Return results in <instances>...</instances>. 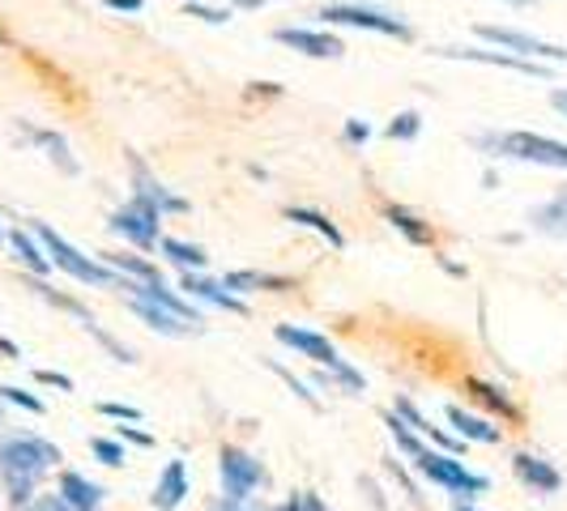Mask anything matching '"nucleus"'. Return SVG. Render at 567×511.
I'll list each match as a JSON object with an SVG mask.
<instances>
[{
    "label": "nucleus",
    "instance_id": "f257e3e1",
    "mask_svg": "<svg viewBox=\"0 0 567 511\" xmlns=\"http://www.w3.org/2000/svg\"><path fill=\"white\" fill-rule=\"evenodd\" d=\"M60 452L52 439L30 435V430H9L0 435V499L9 511H27L39 494V482L60 469Z\"/></svg>",
    "mask_w": 567,
    "mask_h": 511
},
{
    "label": "nucleus",
    "instance_id": "f03ea898",
    "mask_svg": "<svg viewBox=\"0 0 567 511\" xmlns=\"http://www.w3.org/2000/svg\"><path fill=\"white\" fill-rule=\"evenodd\" d=\"M30 234L43 243V252H48V260H52V269H60V273H69L78 285H94V290H120L124 285V278L115 273V269H107L99 255H85L82 248H73L60 230H52L48 222H30Z\"/></svg>",
    "mask_w": 567,
    "mask_h": 511
},
{
    "label": "nucleus",
    "instance_id": "7ed1b4c3",
    "mask_svg": "<svg viewBox=\"0 0 567 511\" xmlns=\"http://www.w3.org/2000/svg\"><path fill=\"white\" fill-rule=\"evenodd\" d=\"M474 145L491 158H512V163H534V167L567 170V142L542 137L529 128H512V133H478Z\"/></svg>",
    "mask_w": 567,
    "mask_h": 511
},
{
    "label": "nucleus",
    "instance_id": "20e7f679",
    "mask_svg": "<svg viewBox=\"0 0 567 511\" xmlns=\"http://www.w3.org/2000/svg\"><path fill=\"white\" fill-rule=\"evenodd\" d=\"M410 469H414L423 482L449 490L453 499H478V494L491 490V482H486L483 473L465 469V460H461V456H449V452H440V448H423V456H414V460H410Z\"/></svg>",
    "mask_w": 567,
    "mask_h": 511
},
{
    "label": "nucleus",
    "instance_id": "39448f33",
    "mask_svg": "<svg viewBox=\"0 0 567 511\" xmlns=\"http://www.w3.org/2000/svg\"><path fill=\"white\" fill-rule=\"evenodd\" d=\"M316 18H324L329 27H350V30H371V34H384V39H398V43H414V27L389 13V9H375V4H320Z\"/></svg>",
    "mask_w": 567,
    "mask_h": 511
},
{
    "label": "nucleus",
    "instance_id": "423d86ee",
    "mask_svg": "<svg viewBox=\"0 0 567 511\" xmlns=\"http://www.w3.org/2000/svg\"><path fill=\"white\" fill-rule=\"evenodd\" d=\"M163 213L158 209H150L145 200L137 197H128L120 209H115L112 218H107V230L112 234H120L133 252H142V255H158V243H163Z\"/></svg>",
    "mask_w": 567,
    "mask_h": 511
},
{
    "label": "nucleus",
    "instance_id": "0eeeda50",
    "mask_svg": "<svg viewBox=\"0 0 567 511\" xmlns=\"http://www.w3.org/2000/svg\"><path fill=\"white\" fill-rule=\"evenodd\" d=\"M218 478H223V499H235V503H252L256 490L274 482L269 469L248 448H235V444H223L218 452Z\"/></svg>",
    "mask_w": 567,
    "mask_h": 511
},
{
    "label": "nucleus",
    "instance_id": "6e6552de",
    "mask_svg": "<svg viewBox=\"0 0 567 511\" xmlns=\"http://www.w3.org/2000/svg\"><path fill=\"white\" fill-rule=\"evenodd\" d=\"M435 56L444 60H474V64H491V69H512V73H520V77H538V82H555V73L538 64V60H525V56H512V52H499V48H478V43H470V48H431Z\"/></svg>",
    "mask_w": 567,
    "mask_h": 511
},
{
    "label": "nucleus",
    "instance_id": "1a4fd4ad",
    "mask_svg": "<svg viewBox=\"0 0 567 511\" xmlns=\"http://www.w3.org/2000/svg\"><path fill=\"white\" fill-rule=\"evenodd\" d=\"M274 337H278V345L295 350L299 358H308V363H316V367H324V371L346 367V358L338 354V345L324 337V333H316V328H303V324H278Z\"/></svg>",
    "mask_w": 567,
    "mask_h": 511
},
{
    "label": "nucleus",
    "instance_id": "9d476101",
    "mask_svg": "<svg viewBox=\"0 0 567 511\" xmlns=\"http://www.w3.org/2000/svg\"><path fill=\"white\" fill-rule=\"evenodd\" d=\"M128 167H133V197L145 200L150 209H158L163 218H184L193 205L179 197V192H171L167 184L154 175V170L145 167V158L142 154H128Z\"/></svg>",
    "mask_w": 567,
    "mask_h": 511
},
{
    "label": "nucleus",
    "instance_id": "9b49d317",
    "mask_svg": "<svg viewBox=\"0 0 567 511\" xmlns=\"http://www.w3.org/2000/svg\"><path fill=\"white\" fill-rule=\"evenodd\" d=\"M274 43H282L290 52L308 60H341L346 56V43H341L333 30H312V27H278L274 30Z\"/></svg>",
    "mask_w": 567,
    "mask_h": 511
},
{
    "label": "nucleus",
    "instance_id": "f8f14e48",
    "mask_svg": "<svg viewBox=\"0 0 567 511\" xmlns=\"http://www.w3.org/2000/svg\"><path fill=\"white\" fill-rule=\"evenodd\" d=\"M120 290H124L128 299H145V303H154V307H163V312L179 315V320H188V324H200V328H205L200 307L193 303V299H184L179 285H171L167 278H163V282H124Z\"/></svg>",
    "mask_w": 567,
    "mask_h": 511
},
{
    "label": "nucleus",
    "instance_id": "ddd939ff",
    "mask_svg": "<svg viewBox=\"0 0 567 511\" xmlns=\"http://www.w3.org/2000/svg\"><path fill=\"white\" fill-rule=\"evenodd\" d=\"M465 397L474 400L478 409H486V418H495V423L504 426H520L525 423V409L512 400V393L504 384H495V379H478V375H470L465 379Z\"/></svg>",
    "mask_w": 567,
    "mask_h": 511
},
{
    "label": "nucleus",
    "instance_id": "4468645a",
    "mask_svg": "<svg viewBox=\"0 0 567 511\" xmlns=\"http://www.w3.org/2000/svg\"><path fill=\"white\" fill-rule=\"evenodd\" d=\"M179 294L200 303V307H218V312H227V315H248V303H244V299H235L227 285L205 278V273H179Z\"/></svg>",
    "mask_w": 567,
    "mask_h": 511
},
{
    "label": "nucleus",
    "instance_id": "2eb2a0df",
    "mask_svg": "<svg viewBox=\"0 0 567 511\" xmlns=\"http://www.w3.org/2000/svg\"><path fill=\"white\" fill-rule=\"evenodd\" d=\"M512 478L525 486L529 494H559L564 490V473L546 460V456H534V452H516L512 456Z\"/></svg>",
    "mask_w": 567,
    "mask_h": 511
},
{
    "label": "nucleus",
    "instance_id": "dca6fc26",
    "mask_svg": "<svg viewBox=\"0 0 567 511\" xmlns=\"http://www.w3.org/2000/svg\"><path fill=\"white\" fill-rule=\"evenodd\" d=\"M444 418H449L456 439H465V444H483V448L504 444V426L495 423V418H486V414H470V409H461V405H449Z\"/></svg>",
    "mask_w": 567,
    "mask_h": 511
},
{
    "label": "nucleus",
    "instance_id": "f3484780",
    "mask_svg": "<svg viewBox=\"0 0 567 511\" xmlns=\"http://www.w3.org/2000/svg\"><path fill=\"white\" fill-rule=\"evenodd\" d=\"M218 282L227 285L235 299H248V294H290L295 290V278H286V273H260V269H230Z\"/></svg>",
    "mask_w": 567,
    "mask_h": 511
},
{
    "label": "nucleus",
    "instance_id": "a211bd4d",
    "mask_svg": "<svg viewBox=\"0 0 567 511\" xmlns=\"http://www.w3.org/2000/svg\"><path fill=\"white\" fill-rule=\"evenodd\" d=\"M188 494H193L188 465H184V460H167V465H163V473H158V482H154V490H150V508L175 511Z\"/></svg>",
    "mask_w": 567,
    "mask_h": 511
},
{
    "label": "nucleus",
    "instance_id": "6ab92c4d",
    "mask_svg": "<svg viewBox=\"0 0 567 511\" xmlns=\"http://www.w3.org/2000/svg\"><path fill=\"white\" fill-rule=\"evenodd\" d=\"M56 494L73 511H99V508H103V494H107V490H103L99 482H90V478H85V473H78V469H60Z\"/></svg>",
    "mask_w": 567,
    "mask_h": 511
},
{
    "label": "nucleus",
    "instance_id": "aec40b11",
    "mask_svg": "<svg viewBox=\"0 0 567 511\" xmlns=\"http://www.w3.org/2000/svg\"><path fill=\"white\" fill-rule=\"evenodd\" d=\"M380 213H384V222L398 230L405 243H414V248H431V243H435V227H431L426 218H419L414 209L384 200V205H380Z\"/></svg>",
    "mask_w": 567,
    "mask_h": 511
},
{
    "label": "nucleus",
    "instance_id": "412c9836",
    "mask_svg": "<svg viewBox=\"0 0 567 511\" xmlns=\"http://www.w3.org/2000/svg\"><path fill=\"white\" fill-rule=\"evenodd\" d=\"M4 243H9V252H13V260L27 269L30 278H48L52 273V260H48V252H43V243L30 234V227H13L9 234H4Z\"/></svg>",
    "mask_w": 567,
    "mask_h": 511
},
{
    "label": "nucleus",
    "instance_id": "4be33fe9",
    "mask_svg": "<svg viewBox=\"0 0 567 511\" xmlns=\"http://www.w3.org/2000/svg\"><path fill=\"white\" fill-rule=\"evenodd\" d=\"M99 260L115 269L124 282H163V269H158V260L154 255H142V252H99Z\"/></svg>",
    "mask_w": 567,
    "mask_h": 511
},
{
    "label": "nucleus",
    "instance_id": "5701e85b",
    "mask_svg": "<svg viewBox=\"0 0 567 511\" xmlns=\"http://www.w3.org/2000/svg\"><path fill=\"white\" fill-rule=\"evenodd\" d=\"M128 307H133V315H142L154 333H163V337H200V333H205L200 324H188V320H179V315H171V312H163V307H154V303H145V299H128Z\"/></svg>",
    "mask_w": 567,
    "mask_h": 511
},
{
    "label": "nucleus",
    "instance_id": "b1692460",
    "mask_svg": "<svg viewBox=\"0 0 567 511\" xmlns=\"http://www.w3.org/2000/svg\"><path fill=\"white\" fill-rule=\"evenodd\" d=\"M529 230H538L546 239H567V188L529 209Z\"/></svg>",
    "mask_w": 567,
    "mask_h": 511
},
{
    "label": "nucleus",
    "instance_id": "393cba45",
    "mask_svg": "<svg viewBox=\"0 0 567 511\" xmlns=\"http://www.w3.org/2000/svg\"><path fill=\"white\" fill-rule=\"evenodd\" d=\"M22 285H27L30 294H39V299H43V303H52V307H56V312H64V315H73V320H78V324H94V315H90V307H85L82 299H78V294H64V290H56V285L48 282V278H22Z\"/></svg>",
    "mask_w": 567,
    "mask_h": 511
},
{
    "label": "nucleus",
    "instance_id": "a878e982",
    "mask_svg": "<svg viewBox=\"0 0 567 511\" xmlns=\"http://www.w3.org/2000/svg\"><path fill=\"white\" fill-rule=\"evenodd\" d=\"M282 218L286 222H295V227H308V230H316L333 252H341L346 248V234H341V227L329 218V213H320V209H308V205H286L282 209Z\"/></svg>",
    "mask_w": 567,
    "mask_h": 511
},
{
    "label": "nucleus",
    "instance_id": "bb28decb",
    "mask_svg": "<svg viewBox=\"0 0 567 511\" xmlns=\"http://www.w3.org/2000/svg\"><path fill=\"white\" fill-rule=\"evenodd\" d=\"M22 133L48 154V163H52L60 175H82V163L73 158V149H69V142H64L60 133H52V128H27V124H22Z\"/></svg>",
    "mask_w": 567,
    "mask_h": 511
},
{
    "label": "nucleus",
    "instance_id": "cd10ccee",
    "mask_svg": "<svg viewBox=\"0 0 567 511\" xmlns=\"http://www.w3.org/2000/svg\"><path fill=\"white\" fill-rule=\"evenodd\" d=\"M158 255H163V260H171L179 273H205V264H209V252H205L200 243L175 239V234H163V243H158Z\"/></svg>",
    "mask_w": 567,
    "mask_h": 511
},
{
    "label": "nucleus",
    "instance_id": "c85d7f7f",
    "mask_svg": "<svg viewBox=\"0 0 567 511\" xmlns=\"http://www.w3.org/2000/svg\"><path fill=\"white\" fill-rule=\"evenodd\" d=\"M384 426H389V435H393V444H398V452H401V460H405V465H410L414 456H423V448H426L423 435H419V430H410V426L401 423L393 409L384 414Z\"/></svg>",
    "mask_w": 567,
    "mask_h": 511
},
{
    "label": "nucleus",
    "instance_id": "c756f323",
    "mask_svg": "<svg viewBox=\"0 0 567 511\" xmlns=\"http://www.w3.org/2000/svg\"><path fill=\"white\" fill-rule=\"evenodd\" d=\"M265 367L274 371V375H278V379H282L286 388H290V393H295V397L303 400V405H308V409H312V414H320V409H324V405H320V397H316V393H312V384H303V379H299V375H295V371H290V367H282V363H278V358H269V363H265Z\"/></svg>",
    "mask_w": 567,
    "mask_h": 511
},
{
    "label": "nucleus",
    "instance_id": "7c9ffc66",
    "mask_svg": "<svg viewBox=\"0 0 567 511\" xmlns=\"http://www.w3.org/2000/svg\"><path fill=\"white\" fill-rule=\"evenodd\" d=\"M90 452L99 465H107V469H120V465H128V448L115 439V435H94L90 439Z\"/></svg>",
    "mask_w": 567,
    "mask_h": 511
},
{
    "label": "nucleus",
    "instance_id": "2f4dec72",
    "mask_svg": "<svg viewBox=\"0 0 567 511\" xmlns=\"http://www.w3.org/2000/svg\"><path fill=\"white\" fill-rule=\"evenodd\" d=\"M419 133H423V115L419 112H398L389 119V128H384L389 142H414Z\"/></svg>",
    "mask_w": 567,
    "mask_h": 511
},
{
    "label": "nucleus",
    "instance_id": "473e14b6",
    "mask_svg": "<svg viewBox=\"0 0 567 511\" xmlns=\"http://www.w3.org/2000/svg\"><path fill=\"white\" fill-rule=\"evenodd\" d=\"M85 333L99 341V345H103V350L112 354L115 363H124V367H128V363H137V358H133V350H128V345H124L120 337H115V333H107V328H103L99 320H94V324H85Z\"/></svg>",
    "mask_w": 567,
    "mask_h": 511
},
{
    "label": "nucleus",
    "instance_id": "72a5a7b5",
    "mask_svg": "<svg viewBox=\"0 0 567 511\" xmlns=\"http://www.w3.org/2000/svg\"><path fill=\"white\" fill-rule=\"evenodd\" d=\"M384 473H389V478H393V482L401 486V494H405V499H410L414 508H423V494H419V482L410 478L405 460H398V456H389V460H384Z\"/></svg>",
    "mask_w": 567,
    "mask_h": 511
},
{
    "label": "nucleus",
    "instance_id": "f704fd0d",
    "mask_svg": "<svg viewBox=\"0 0 567 511\" xmlns=\"http://www.w3.org/2000/svg\"><path fill=\"white\" fill-rule=\"evenodd\" d=\"M0 400H4V405H18L22 414H34V418L48 414V405L34 397V393H27V388H18V384H0Z\"/></svg>",
    "mask_w": 567,
    "mask_h": 511
},
{
    "label": "nucleus",
    "instance_id": "c9c22d12",
    "mask_svg": "<svg viewBox=\"0 0 567 511\" xmlns=\"http://www.w3.org/2000/svg\"><path fill=\"white\" fill-rule=\"evenodd\" d=\"M393 414H398V418L405 426H410V430H419V435H426V426H431V418H426L423 409H419V405H414L410 397H398V400H393Z\"/></svg>",
    "mask_w": 567,
    "mask_h": 511
},
{
    "label": "nucleus",
    "instance_id": "e433bc0d",
    "mask_svg": "<svg viewBox=\"0 0 567 511\" xmlns=\"http://www.w3.org/2000/svg\"><path fill=\"white\" fill-rule=\"evenodd\" d=\"M423 439H431V444H435V448H440V452H449V456H465V439H456L453 430H444V426H426V435Z\"/></svg>",
    "mask_w": 567,
    "mask_h": 511
},
{
    "label": "nucleus",
    "instance_id": "4c0bfd02",
    "mask_svg": "<svg viewBox=\"0 0 567 511\" xmlns=\"http://www.w3.org/2000/svg\"><path fill=\"white\" fill-rule=\"evenodd\" d=\"M99 414L112 418V423H142V409L124 405V400H99Z\"/></svg>",
    "mask_w": 567,
    "mask_h": 511
},
{
    "label": "nucleus",
    "instance_id": "58836bf2",
    "mask_svg": "<svg viewBox=\"0 0 567 511\" xmlns=\"http://www.w3.org/2000/svg\"><path fill=\"white\" fill-rule=\"evenodd\" d=\"M115 439H120V444H124V448H154V435H150V430H142V426L137 423H120L115 426Z\"/></svg>",
    "mask_w": 567,
    "mask_h": 511
},
{
    "label": "nucleus",
    "instance_id": "ea45409f",
    "mask_svg": "<svg viewBox=\"0 0 567 511\" xmlns=\"http://www.w3.org/2000/svg\"><path fill=\"white\" fill-rule=\"evenodd\" d=\"M341 142L350 145V149H363L371 142V124L368 119H346L341 124Z\"/></svg>",
    "mask_w": 567,
    "mask_h": 511
},
{
    "label": "nucleus",
    "instance_id": "a19ab883",
    "mask_svg": "<svg viewBox=\"0 0 567 511\" xmlns=\"http://www.w3.org/2000/svg\"><path fill=\"white\" fill-rule=\"evenodd\" d=\"M188 18H200L209 27H227L230 9H214V4H200V0H188Z\"/></svg>",
    "mask_w": 567,
    "mask_h": 511
},
{
    "label": "nucleus",
    "instance_id": "79ce46f5",
    "mask_svg": "<svg viewBox=\"0 0 567 511\" xmlns=\"http://www.w3.org/2000/svg\"><path fill=\"white\" fill-rule=\"evenodd\" d=\"M359 486H363V494H368V503H371V511H389V499H384V486L375 482V478H359Z\"/></svg>",
    "mask_w": 567,
    "mask_h": 511
},
{
    "label": "nucleus",
    "instance_id": "37998d69",
    "mask_svg": "<svg viewBox=\"0 0 567 511\" xmlns=\"http://www.w3.org/2000/svg\"><path fill=\"white\" fill-rule=\"evenodd\" d=\"M34 384H43V388H60V393H73V379L69 375H60V371H34Z\"/></svg>",
    "mask_w": 567,
    "mask_h": 511
},
{
    "label": "nucleus",
    "instance_id": "c03bdc74",
    "mask_svg": "<svg viewBox=\"0 0 567 511\" xmlns=\"http://www.w3.org/2000/svg\"><path fill=\"white\" fill-rule=\"evenodd\" d=\"M27 511H73L60 494H34V503Z\"/></svg>",
    "mask_w": 567,
    "mask_h": 511
},
{
    "label": "nucleus",
    "instance_id": "a18cd8bd",
    "mask_svg": "<svg viewBox=\"0 0 567 511\" xmlns=\"http://www.w3.org/2000/svg\"><path fill=\"white\" fill-rule=\"evenodd\" d=\"M248 98H282V85L278 82H252L248 85Z\"/></svg>",
    "mask_w": 567,
    "mask_h": 511
},
{
    "label": "nucleus",
    "instance_id": "49530a36",
    "mask_svg": "<svg viewBox=\"0 0 567 511\" xmlns=\"http://www.w3.org/2000/svg\"><path fill=\"white\" fill-rule=\"evenodd\" d=\"M205 511H260V508H256V503H235V499H223V494H218V499H209Z\"/></svg>",
    "mask_w": 567,
    "mask_h": 511
},
{
    "label": "nucleus",
    "instance_id": "de8ad7c7",
    "mask_svg": "<svg viewBox=\"0 0 567 511\" xmlns=\"http://www.w3.org/2000/svg\"><path fill=\"white\" fill-rule=\"evenodd\" d=\"M435 264H440V269H444L449 278H461V282L470 278V269H465V264H456V260H449V255H444V252H435Z\"/></svg>",
    "mask_w": 567,
    "mask_h": 511
},
{
    "label": "nucleus",
    "instance_id": "09e8293b",
    "mask_svg": "<svg viewBox=\"0 0 567 511\" xmlns=\"http://www.w3.org/2000/svg\"><path fill=\"white\" fill-rule=\"evenodd\" d=\"M112 13H142L145 9V0H103Z\"/></svg>",
    "mask_w": 567,
    "mask_h": 511
},
{
    "label": "nucleus",
    "instance_id": "8fccbe9b",
    "mask_svg": "<svg viewBox=\"0 0 567 511\" xmlns=\"http://www.w3.org/2000/svg\"><path fill=\"white\" fill-rule=\"evenodd\" d=\"M230 13H256V9H265V0H227Z\"/></svg>",
    "mask_w": 567,
    "mask_h": 511
},
{
    "label": "nucleus",
    "instance_id": "3c124183",
    "mask_svg": "<svg viewBox=\"0 0 567 511\" xmlns=\"http://www.w3.org/2000/svg\"><path fill=\"white\" fill-rule=\"evenodd\" d=\"M299 494H303V511H329V503L316 490H299Z\"/></svg>",
    "mask_w": 567,
    "mask_h": 511
},
{
    "label": "nucleus",
    "instance_id": "603ef678",
    "mask_svg": "<svg viewBox=\"0 0 567 511\" xmlns=\"http://www.w3.org/2000/svg\"><path fill=\"white\" fill-rule=\"evenodd\" d=\"M550 107H555L559 115H567V90L564 85H555V90H550Z\"/></svg>",
    "mask_w": 567,
    "mask_h": 511
},
{
    "label": "nucleus",
    "instance_id": "864d4df0",
    "mask_svg": "<svg viewBox=\"0 0 567 511\" xmlns=\"http://www.w3.org/2000/svg\"><path fill=\"white\" fill-rule=\"evenodd\" d=\"M0 358H9V363H18V358H22V350H18V345H13V341H9V337H0Z\"/></svg>",
    "mask_w": 567,
    "mask_h": 511
},
{
    "label": "nucleus",
    "instance_id": "5fc2aeb1",
    "mask_svg": "<svg viewBox=\"0 0 567 511\" xmlns=\"http://www.w3.org/2000/svg\"><path fill=\"white\" fill-rule=\"evenodd\" d=\"M274 511H303V494H290V499H282Z\"/></svg>",
    "mask_w": 567,
    "mask_h": 511
},
{
    "label": "nucleus",
    "instance_id": "6e6d98bb",
    "mask_svg": "<svg viewBox=\"0 0 567 511\" xmlns=\"http://www.w3.org/2000/svg\"><path fill=\"white\" fill-rule=\"evenodd\" d=\"M248 175H252V179H260V184L269 179V170H265V167H256V163H248Z\"/></svg>",
    "mask_w": 567,
    "mask_h": 511
},
{
    "label": "nucleus",
    "instance_id": "4d7b16f0",
    "mask_svg": "<svg viewBox=\"0 0 567 511\" xmlns=\"http://www.w3.org/2000/svg\"><path fill=\"white\" fill-rule=\"evenodd\" d=\"M483 184H486V188H499V175H495V170L486 167V170H483Z\"/></svg>",
    "mask_w": 567,
    "mask_h": 511
},
{
    "label": "nucleus",
    "instance_id": "13d9d810",
    "mask_svg": "<svg viewBox=\"0 0 567 511\" xmlns=\"http://www.w3.org/2000/svg\"><path fill=\"white\" fill-rule=\"evenodd\" d=\"M453 511H478V508H474V503H470V499H456V503H453Z\"/></svg>",
    "mask_w": 567,
    "mask_h": 511
},
{
    "label": "nucleus",
    "instance_id": "bf43d9fd",
    "mask_svg": "<svg viewBox=\"0 0 567 511\" xmlns=\"http://www.w3.org/2000/svg\"><path fill=\"white\" fill-rule=\"evenodd\" d=\"M504 4H512V9H529V4H538V0H504Z\"/></svg>",
    "mask_w": 567,
    "mask_h": 511
},
{
    "label": "nucleus",
    "instance_id": "052dcab7",
    "mask_svg": "<svg viewBox=\"0 0 567 511\" xmlns=\"http://www.w3.org/2000/svg\"><path fill=\"white\" fill-rule=\"evenodd\" d=\"M9 43H13V39H9V30L0 27V48H9Z\"/></svg>",
    "mask_w": 567,
    "mask_h": 511
},
{
    "label": "nucleus",
    "instance_id": "680f3d73",
    "mask_svg": "<svg viewBox=\"0 0 567 511\" xmlns=\"http://www.w3.org/2000/svg\"><path fill=\"white\" fill-rule=\"evenodd\" d=\"M4 234H9V230H4V222H0V243H4Z\"/></svg>",
    "mask_w": 567,
    "mask_h": 511
},
{
    "label": "nucleus",
    "instance_id": "e2e57ef3",
    "mask_svg": "<svg viewBox=\"0 0 567 511\" xmlns=\"http://www.w3.org/2000/svg\"><path fill=\"white\" fill-rule=\"evenodd\" d=\"M0 423H4V400H0Z\"/></svg>",
    "mask_w": 567,
    "mask_h": 511
}]
</instances>
